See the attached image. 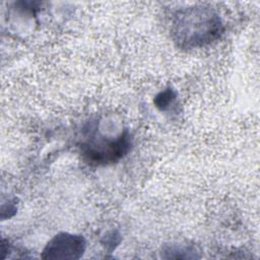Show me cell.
Returning <instances> with one entry per match:
<instances>
[{"mask_svg": "<svg viewBox=\"0 0 260 260\" xmlns=\"http://www.w3.org/2000/svg\"><path fill=\"white\" fill-rule=\"evenodd\" d=\"M177 41L186 46L204 45L221 31V23L216 14L207 8H191L177 16L174 23Z\"/></svg>", "mask_w": 260, "mask_h": 260, "instance_id": "1", "label": "cell"}, {"mask_svg": "<svg viewBox=\"0 0 260 260\" xmlns=\"http://www.w3.org/2000/svg\"><path fill=\"white\" fill-rule=\"evenodd\" d=\"M174 98H175V95H174L173 91L170 90V89H168V90H166V91L159 93V94L156 96V99H155V104H156L157 107H159V108H161V109L164 110V109H166V107H168L169 104L172 103V101L174 100Z\"/></svg>", "mask_w": 260, "mask_h": 260, "instance_id": "4", "label": "cell"}, {"mask_svg": "<svg viewBox=\"0 0 260 260\" xmlns=\"http://www.w3.org/2000/svg\"><path fill=\"white\" fill-rule=\"evenodd\" d=\"M85 250V241L81 236L62 233L56 235L44 248V259H78Z\"/></svg>", "mask_w": 260, "mask_h": 260, "instance_id": "2", "label": "cell"}, {"mask_svg": "<svg viewBox=\"0 0 260 260\" xmlns=\"http://www.w3.org/2000/svg\"><path fill=\"white\" fill-rule=\"evenodd\" d=\"M129 148V138L126 134H121L112 142L102 143L98 146H88L83 154L89 161L95 164L112 162L123 156Z\"/></svg>", "mask_w": 260, "mask_h": 260, "instance_id": "3", "label": "cell"}]
</instances>
